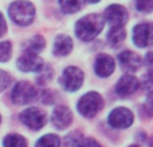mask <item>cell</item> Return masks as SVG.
I'll return each mask as SVG.
<instances>
[{
  "mask_svg": "<svg viewBox=\"0 0 153 147\" xmlns=\"http://www.w3.org/2000/svg\"><path fill=\"white\" fill-rule=\"evenodd\" d=\"M103 28V19L98 14H90L79 19L75 26V32L82 40H91Z\"/></svg>",
  "mask_w": 153,
  "mask_h": 147,
  "instance_id": "6da1fadb",
  "label": "cell"
},
{
  "mask_svg": "<svg viewBox=\"0 0 153 147\" xmlns=\"http://www.w3.org/2000/svg\"><path fill=\"white\" fill-rule=\"evenodd\" d=\"M10 16L16 24L19 26H28L32 23L35 18V8L30 2L19 0L11 4Z\"/></svg>",
  "mask_w": 153,
  "mask_h": 147,
  "instance_id": "7a4b0ae2",
  "label": "cell"
},
{
  "mask_svg": "<svg viewBox=\"0 0 153 147\" xmlns=\"http://www.w3.org/2000/svg\"><path fill=\"white\" fill-rule=\"evenodd\" d=\"M76 108L83 116L93 118L102 108V99L97 92H89L81 97V100L76 104Z\"/></svg>",
  "mask_w": 153,
  "mask_h": 147,
  "instance_id": "3957f363",
  "label": "cell"
},
{
  "mask_svg": "<svg viewBox=\"0 0 153 147\" xmlns=\"http://www.w3.org/2000/svg\"><path fill=\"white\" fill-rule=\"evenodd\" d=\"M11 97L15 104H28L36 97V89L27 81H20L13 86Z\"/></svg>",
  "mask_w": 153,
  "mask_h": 147,
  "instance_id": "277c9868",
  "label": "cell"
},
{
  "mask_svg": "<svg viewBox=\"0 0 153 147\" xmlns=\"http://www.w3.org/2000/svg\"><path fill=\"white\" fill-rule=\"evenodd\" d=\"M20 120L31 130H40L47 122V116L38 108H28L20 113Z\"/></svg>",
  "mask_w": 153,
  "mask_h": 147,
  "instance_id": "5b68a950",
  "label": "cell"
},
{
  "mask_svg": "<svg viewBox=\"0 0 153 147\" xmlns=\"http://www.w3.org/2000/svg\"><path fill=\"white\" fill-rule=\"evenodd\" d=\"M105 19L111 26V28L122 27L128 20L126 10L118 4H111L105 10Z\"/></svg>",
  "mask_w": 153,
  "mask_h": 147,
  "instance_id": "8992f818",
  "label": "cell"
},
{
  "mask_svg": "<svg viewBox=\"0 0 153 147\" xmlns=\"http://www.w3.org/2000/svg\"><path fill=\"white\" fill-rule=\"evenodd\" d=\"M82 82H83V73L81 69L75 66H69L67 69H65L62 76V84L66 91H76L82 85Z\"/></svg>",
  "mask_w": 153,
  "mask_h": 147,
  "instance_id": "52a82bcc",
  "label": "cell"
},
{
  "mask_svg": "<svg viewBox=\"0 0 153 147\" xmlns=\"http://www.w3.org/2000/svg\"><path fill=\"white\" fill-rule=\"evenodd\" d=\"M133 123V113L128 108H116L109 115V124L114 128H126Z\"/></svg>",
  "mask_w": 153,
  "mask_h": 147,
  "instance_id": "ba28073f",
  "label": "cell"
},
{
  "mask_svg": "<svg viewBox=\"0 0 153 147\" xmlns=\"http://www.w3.org/2000/svg\"><path fill=\"white\" fill-rule=\"evenodd\" d=\"M138 86H140V82H138L137 78L133 77L132 74H126V76H122L118 80V82L116 85V92L118 96L128 97L132 93H134L138 89Z\"/></svg>",
  "mask_w": 153,
  "mask_h": 147,
  "instance_id": "9c48e42d",
  "label": "cell"
},
{
  "mask_svg": "<svg viewBox=\"0 0 153 147\" xmlns=\"http://www.w3.org/2000/svg\"><path fill=\"white\" fill-rule=\"evenodd\" d=\"M152 27L149 23H141L133 28V42L138 47H146L151 45Z\"/></svg>",
  "mask_w": 153,
  "mask_h": 147,
  "instance_id": "30bf717a",
  "label": "cell"
},
{
  "mask_svg": "<svg viewBox=\"0 0 153 147\" xmlns=\"http://www.w3.org/2000/svg\"><path fill=\"white\" fill-rule=\"evenodd\" d=\"M43 66L42 58L32 53H26L19 58L18 68L23 72H39Z\"/></svg>",
  "mask_w": 153,
  "mask_h": 147,
  "instance_id": "8fae6325",
  "label": "cell"
},
{
  "mask_svg": "<svg viewBox=\"0 0 153 147\" xmlns=\"http://www.w3.org/2000/svg\"><path fill=\"white\" fill-rule=\"evenodd\" d=\"M73 115L67 107H56L53 112V123L58 130H65L70 123H71Z\"/></svg>",
  "mask_w": 153,
  "mask_h": 147,
  "instance_id": "7c38bea8",
  "label": "cell"
},
{
  "mask_svg": "<svg viewBox=\"0 0 153 147\" xmlns=\"http://www.w3.org/2000/svg\"><path fill=\"white\" fill-rule=\"evenodd\" d=\"M95 73L100 77H108L113 73L114 70V61L110 56L106 54H101L95 59Z\"/></svg>",
  "mask_w": 153,
  "mask_h": 147,
  "instance_id": "4fadbf2b",
  "label": "cell"
},
{
  "mask_svg": "<svg viewBox=\"0 0 153 147\" xmlns=\"http://www.w3.org/2000/svg\"><path fill=\"white\" fill-rule=\"evenodd\" d=\"M118 61L121 64L122 69L126 72H136L138 68L141 66V58L137 54L132 53V51H124L120 54Z\"/></svg>",
  "mask_w": 153,
  "mask_h": 147,
  "instance_id": "5bb4252c",
  "label": "cell"
},
{
  "mask_svg": "<svg viewBox=\"0 0 153 147\" xmlns=\"http://www.w3.org/2000/svg\"><path fill=\"white\" fill-rule=\"evenodd\" d=\"M73 49V40L67 35H58L54 42V53L56 56H66Z\"/></svg>",
  "mask_w": 153,
  "mask_h": 147,
  "instance_id": "9a60e30c",
  "label": "cell"
},
{
  "mask_svg": "<svg viewBox=\"0 0 153 147\" xmlns=\"http://www.w3.org/2000/svg\"><path fill=\"white\" fill-rule=\"evenodd\" d=\"M45 45H46V42L43 39V37L36 35V37L31 38L27 42V53H32V54L39 53V51H42L45 49Z\"/></svg>",
  "mask_w": 153,
  "mask_h": 147,
  "instance_id": "2e32d148",
  "label": "cell"
},
{
  "mask_svg": "<svg viewBox=\"0 0 153 147\" xmlns=\"http://www.w3.org/2000/svg\"><path fill=\"white\" fill-rule=\"evenodd\" d=\"M59 5L65 14H74L81 10L82 0H59Z\"/></svg>",
  "mask_w": 153,
  "mask_h": 147,
  "instance_id": "e0dca14e",
  "label": "cell"
},
{
  "mask_svg": "<svg viewBox=\"0 0 153 147\" xmlns=\"http://www.w3.org/2000/svg\"><path fill=\"white\" fill-rule=\"evenodd\" d=\"M3 145H4V147H27L24 138L20 136V135H18V134L7 135Z\"/></svg>",
  "mask_w": 153,
  "mask_h": 147,
  "instance_id": "ac0fdd59",
  "label": "cell"
},
{
  "mask_svg": "<svg viewBox=\"0 0 153 147\" xmlns=\"http://www.w3.org/2000/svg\"><path fill=\"white\" fill-rule=\"evenodd\" d=\"M35 147H59V138L54 134L45 135L38 140Z\"/></svg>",
  "mask_w": 153,
  "mask_h": 147,
  "instance_id": "d6986e66",
  "label": "cell"
},
{
  "mask_svg": "<svg viewBox=\"0 0 153 147\" xmlns=\"http://www.w3.org/2000/svg\"><path fill=\"white\" fill-rule=\"evenodd\" d=\"M125 38V31L122 27H117V28H111L109 31V35H108V39L110 43L113 45H118L121 40H124Z\"/></svg>",
  "mask_w": 153,
  "mask_h": 147,
  "instance_id": "ffe728a7",
  "label": "cell"
},
{
  "mask_svg": "<svg viewBox=\"0 0 153 147\" xmlns=\"http://www.w3.org/2000/svg\"><path fill=\"white\" fill-rule=\"evenodd\" d=\"M11 53H12V46L8 40L0 43V62H5L10 59Z\"/></svg>",
  "mask_w": 153,
  "mask_h": 147,
  "instance_id": "44dd1931",
  "label": "cell"
},
{
  "mask_svg": "<svg viewBox=\"0 0 153 147\" xmlns=\"http://www.w3.org/2000/svg\"><path fill=\"white\" fill-rule=\"evenodd\" d=\"M38 73H39V74H38V82L39 84L47 82V81L51 78V76H53V70H51V68L47 70V66H42V69H40Z\"/></svg>",
  "mask_w": 153,
  "mask_h": 147,
  "instance_id": "7402d4cb",
  "label": "cell"
},
{
  "mask_svg": "<svg viewBox=\"0 0 153 147\" xmlns=\"http://www.w3.org/2000/svg\"><path fill=\"white\" fill-rule=\"evenodd\" d=\"M152 5H153V0H136V7L141 12L149 14L152 11Z\"/></svg>",
  "mask_w": 153,
  "mask_h": 147,
  "instance_id": "603a6c76",
  "label": "cell"
},
{
  "mask_svg": "<svg viewBox=\"0 0 153 147\" xmlns=\"http://www.w3.org/2000/svg\"><path fill=\"white\" fill-rule=\"evenodd\" d=\"M82 140V136L78 134V132H74V134L69 135V136L66 138V140H65V146L66 147H78L79 143H81Z\"/></svg>",
  "mask_w": 153,
  "mask_h": 147,
  "instance_id": "cb8c5ba5",
  "label": "cell"
},
{
  "mask_svg": "<svg viewBox=\"0 0 153 147\" xmlns=\"http://www.w3.org/2000/svg\"><path fill=\"white\" fill-rule=\"evenodd\" d=\"M10 82H11V76L8 73L3 72V70H0V92H3L5 88H8Z\"/></svg>",
  "mask_w": 153,
  "mask_h": 147,
  "instance_id": "d4e9b609",
  "label": "cell"
},
{
  "mask_svg": "<svg viewBox=\"0 0 153 147\" xmlns=\"http://www.w3.org/2000/svg\"><path fill=\"white\" fill-rule=\"evenodd\" d=\"M78 147H102V146H101L100 143L97 142V140L89 138V139H82Z\"/></svg>",
  "mask_w": 153,
  "mask_h": 147,
  "instance_id": "484cf974",
  "label": "cell"
},
{
  "mask_svg": "<svg viewBox=\"0 0 153 147\" xmlns=\"http://www.w3.org/2000/svg\"><path fill=\"white\" fill-rule=\"evenodd\" d=\"M5 30H7V27H5V20H4V16L0 14V37H1L3 34L5 32Z\"/></svg>",
  "mask_w": 153,
  "mask_h": 147,
  "instance_id": "4316f807",
  "label": "cell"
},
{
  "mask_svg": "<svg viewBox=\"0 0 153 147\" xmlns=\"http://www.w3.org/2000/svg\"><path fill=\"white\" fill-rule=\"evenodd\" d=\"M87 2H89V3H98L100 0H87Z\"/></svg>",
  "mask_w": 153,
  "mask_h": 147,
  "instance_id": "83f0119b",
  "label": "cell"
},
{
  "mask_svg": "<svg viewBox=\"0 0 153 147\" xmlns=\"http://www.w3.org/2000/svg\"><path fill=\"white\" fill-rule=\"evenodd\" d=\"M129 147H138L137 145H133V146H129Z\"/></svg>",
  "mask_w": 153,
  "mask_h": 147,
  "instance_id": "f1b7e54d",
  "label": "cell"
},
{
  "mask_svg": "<svg viewBox=\"0 0 153 147\" xmlns=\"http://www.w3.org/2000/svg\"><path fill=\"white\" fill-rule=\"evenodd\" d=\"M0 120H1V118H0Z\"/></svg>",
  "mask_w": 153,
  "mask_h": 147,
  "instance_id": "f546056e",
  "label": "cell"
}]
</instances>
